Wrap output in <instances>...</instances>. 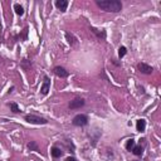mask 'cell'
<instances>
[{
  "label": "cell",
  "mask_w": 161,
  "mask_h": 161,
  "mask_svg": "<svg viewBox=\"0 0 161 161\" xmlns=\"http://www.w3.org/2000/svg\"><path fill=\"white\" fill-rule=\"evenodd\" d=\"M126 53H127V49H126V47H121V48L118 49V57H120V58H124Z\"/></svg>",
  "instance_id": "18"
},
{
  "label": "cell",
  "mask_w": 161,
  "mask_h": 161,
  "mask_svg": "<svg viewBox=\"0 0 161 161\" xmlns=\"http://www.w3.org/2000/svg\"><path fill=\"white\" fill-rule=\"evenodd\" d=\"M14 10H15V13H17L18 15H20V17L24 14V9H23V6L19 5V4H14Z\"/></svg>",
  "instance_id": "14"
},
{
  "label": "cell",
  "mask_w": 161,
  "mask_h": 161,
  "mask_svg": "<svg viewBox=\"0 0 161 161\" xmlns=\"http://www.w3.org/2000/svg\"><path fill=\"white\" fill-rule=\"evenodd\" d=\"M134 161H137V160H134Z\"/></svg>",
  "instance_id": "20"
},
{
  "label": "cell",
  "mask_w": 161,
  "mask_h": 161,
  "mask_svg": "<svg viewBox=\"0 0 161 161\" xmlns=\"http://www.w3.org/2000/svg\"><path fill=\"white\" fill-rule=\"evenodd\" d=\"M55 6L61 11H65V10H67V6H68V1H67V0H57V1H55Z\"/></svg>",
  "instance_id": "8"
},
{
  "label": "cell",
  "mask_w": 161,
  "mask_h": 161,
  "mask_svg": "<svg viewBox=\"0 0 161 161\" xmlns=\"http://www.w3.org/2000/svg\"><path fill=\"white\" fill-rule=\"evenodd\" d=\"M50 152H52V156L54 157V159H58V157H61L62 155H63V151L59 149V147H52V151H50Z\"/></svg>",
  "instance_id": "9"
},
{
  "label": "cell",
  "mask_w": 161,
  "mask_h": 161,
  "mask_svg": "<svg viewBox=\"0 0 161 161\" xmlns=\"http://www.w3.org/2000/svg\"><path fill=\"white\" fill-rule=\"evenodd\" d=\"M28 149H29L30 151H37V152H39V146H38L37 141H30L29 144H28Z\"/></svg>",
  "instance_id": "11"
},
{
  "label": "cell",
  "mask_w": 161,
  "mask_h": 161,
  "mask_svg": "<svg viewBox=\"0 0 161 161\" xmlns=\"http://www.w3.org/2000/svg\"><path fill=\"white\" fill-rule=\"evenodd\" d=\"M136 128H137V131H140V132L145 131V128H146V121H145L144 118L138 120L137 124H136Z\"/></svg>",
  "instance_id": "10"
},
{
  "label": "cell",
  "mask_w": 161,
  "mask_h": 161,
  "mask_svg": "<svg viewBox=\"0 0 161 161\" xmlns=\"http://www.w3.org/2000/svg\"><path fill=\"white\" fill-rule=\"evenodd\" d=\"M131 151H132V152H134L136 156H141V155L144 154V147L141 146V145H138V146H135Z\"/></svg>",
  "instance_id": "12"
},
{
  "label": "cell",
  "mask_w": 161,
  "mask_h": 161,
  "mask_svg": "<svg viewBox=\"0 0 161 161\" xmlns=\"http://www.w3.org/2000/svg\"><path fill=\"white\" fill-rule=\"evenodd\" d=\"M65 37H67L68 43L71 44V45H73V44L75 43V40H77V39H75V38H74L73 35H72V34H69V33H65Z\"/></svg>",
  "instance_id": "16"
},
{
  "label": "cell",
  "mask_w": 161,
  "mask_h": 161,
  "mask_svg": "<svg viewBox=\"0 0 161 161\" xmlns=\"http://www.w3.org/2000/svg\"><path fill=\"white\" fill-rule=\"evenodd\" d=\"M9 106H10V108H11V111L14 112V113H18V112H20V110H19V107L18 105L15 102H11V103H9Z\"/></svg>",
  "instance_id": "17"
},
{
  "label": "cell",
  "mask_w": 161,
  "mask_h": 161,
  "mask_svg": "<svg viewBox=\"0 0 161 161\" xmlns=\"http://www.w3.org/2000/svg\"><path fill=\"white\" fill-rule=\"evenodd\" d=\"M65 161H77L74 159V157H67V159H65Z\"/></svg>",
  "instance_id": "19"
},
{
  "label": "cell",
  "mask_w": 161,
  "mask_h": 161,
  "mask_svg": "<svg viewBox=\"0 0 161 161\" xmlns=\"http://www.w3.org/2000/svg\"><path fill=\"white\" fill-rule=\"evenodd\" d=\"M91 30H92L93 33H94L97 37L100 38V39H105V38H106V31H105V30L98 31V29H96V28H91Z\"/></svg>",
  "instance_id": "13"
},
{
  "label": "cell",
  "mask_w": 161,
  "mask_h": 161,
  "mask_svg": "<svg viewBox=\"0 0 161 161\" xmlns=\"http://www.w3.org/2000/svg\"><path fill=\"white\" fill-rule=\"evenodd\" d=\"M84 100L83 98H74L73 101H71V103H69V108L72 110H75V108H81V107L84 106Z\"/></svg>",
  "instance_id": "6"
},
{
  "label": "cell",
  "mask_w": 161,
  "mask_h": 161,
  "mask_svg": "<svg viewBox=\"0 0 161 161\" xmlns=\"http://www.w3.org/2000/svg\"><path fill=\"white\" fill-rule=\"evenodd\" d=\"M53 72H54V74L57 75V77H59V78H67L69 75V72L65 71L63 67H59V65L58 67H54Z\"/></svg>",
  "instance_id": "4"
},
{
  "label": "cell",
  "mask_w": 161,
  "mask_h": 161,
  "mask_svg": "<svg viewBox=\"0 0 161 161\" xmlns=\"http://www.w3.org/2000/svg\"><path fill=\"white\" fill-rule=\"evenodd\" d=\"M25 121L29 122V124H34V125H45L48 124L45 118L43 117H39V116H35V115H27L25 116Z\"/></svg>",
  "instance_id": "2"
},
{
  "label": "cell",
  "mask_w": 161,
  "mask_h": 161,
  "mask_svg": "<svg viewBox=\"0 0 161 161\" xmlns=\"http://www.w3.org/2000/svg\"><path fill=\"white\" fill-rule=\"evenodd\" d=\"M50 90V79L48 77H44V81H43V84L40 87V93L42 94H47Z\"/></svg>",
  "instance_id": "7"
},
{
  "label": "cell",
  "mask_w": 161,
  "mask_h": 161,
  "mask_svg": "<svg viewBox=\"0 0 161 161\" xmlns=\"http://www.w3.org/2000/svg\"><path fill=\"white\" fill-rule=\"evenodd\" d=\"M134 147H135V140L134 138H130V140L127 141V144H126V149H127L128 151H131Z\"/></svg>",
  "instance_id": "15"
},
{
  "label": "cell",
  "mask_w": 161,
  "mask_h": 161,
  "mask_svg": "<svg viewBox=\"0 0 161 161\" xmlns=\"http://www.w3.org/2000/svg\"><path fill=\"white\" fill-rule=\"evenodd\" d=\"M96 4L102 10L108 13H118L122 10V3L118 0H96Z\"/></svg>",
  "instance_id": "1"
},
{
  "label": "cell",
  "mask_w": 161,
  "mask_h": 161,
  "mask_svg": "<svg viewBox=\"0 0 161 161\" xmlns=\"http://www.w3.org/2000/svg\"><path fill=\"white\" fill-rule=\"evenodd\" d=\"M72 124H73L74 126H78V127H81V126H86L88 124V117L86 115H77L73 118Z\"/></svg>",
  "instance_id": "3"
},
{
  "label": "cell",
  "mask_w": 161,
  "mask_h": 161,
  "mask_svg": "<svg viewBox=\"0 0 161 161\" xmlns=\"http://www.w3.org/2000/svg\"><path fill=\"white\" fill-rule=\"evenodd\" d=\"M137 68H138V71H140L141 73H144V74H151L152 73V71H154V68L151 67V65L146 64V63H140V64L137 65Z\"/></svg>",
  "instance_id": "5"
}]
</instances>
